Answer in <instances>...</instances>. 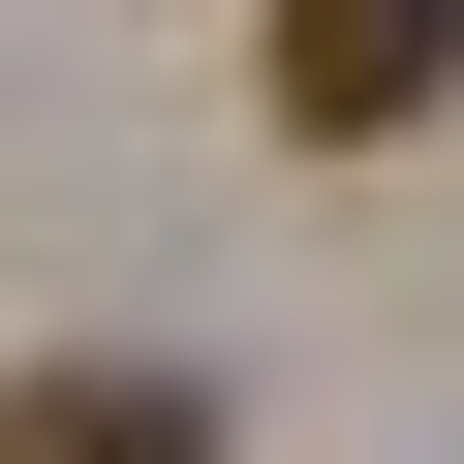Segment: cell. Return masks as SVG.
<instances>
[{
  "label": "cell",
  "instance_id": "6da1fadb",
  "mask_svg": "<svg viewBox=\"0 0 464 464\" xmlns=\"http://www.w3.org/2000/svg\"><path fill=\"white\" fill-rule=\"evenodd\" d=\"M248 93H279V155H402L464 93V0H248Z\"/></svg>",
  "mask_w": 464,
  "mask_h": 464
},
{
  "label": "cell",
  "instance_id": "7a4b0ae2",
  "mask_svg": "<svg viewBox=\"0 0 464 464\" xmlns=\"http://www.w3.org/2000/svg\"><path fill=\"white\" fill-rule=\"evenodd\" d=\"M0 464H217L186 372H0Z\"/></svg>",
  "mask_w": 464,
  "mask_h": 464
}]
</instances>
